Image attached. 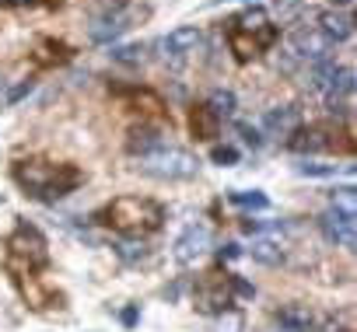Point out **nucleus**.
<instances>
[{"label": "nucleus", "mask_w": 357, "mask_h": 332, "mask_svg": "<svg viewBox=\"0 0 357 332\" xmlns=\"http://www.w3.org/2000/svg\"><path fill=\"white\" fill-rule=\"evenodd\" d=\"M298 11H301V8L294 4V0H277V18H280V22H291Z\"/></svg>", "instance_id": "nucleus-33"}, {"label": "nucleus", "mask_w": 357, "mask_h": 332, "mask_svg": "<svg viewBox=\"0 0 357 332\" xmlns=\"http://www.w3.org/2000/svg\"><path fill=\"white\" fill-rule=\"evenodd\" d=\"M123 325H126V329L137 325V308H126V311H123Z\"/></svg>", "instance_id": "nucleus-37"}, {"label": "nucleus", "mask_w": 357, "mask_h": 332, "mask_svg": "<svg viewBox=\"0 0 357 332\" xmlns=\"http://www.w3.org/2000/svg\"><path fill=\"white\" fill-rule=\"evenodd\" d=\"M112 60L126 63V67H137V63H144V46L140 42L137 46H119V49H112Z\"/></svg>", "instance_id": "nucleus-28"}, {"label": "nucleus", "mask_w": 357, "mask_h": 332, "mask_svg": "<svg viewBox=\"0 0 357 332\" xmlns=\"http://www.w3.org/2000/svg\"><path fill=\"white\" fill-rule=\"evenodd\" d=\"M200 29L197 25H183V29H175V32H168V39H165V49L175 56V60H183L186 53H193L197 46H200Z\"/></svg>", "instance_id": "nucleus-16"}, {"label": "nucleus", "mask_w": 357, "mask_h": 332, "mask_svg": "<svg viewBox=\"0 0 357 332\" xmlns=\"http://www.w3.org/2000/svg\"><path fill=\"white\" fill-rule=\"evenodd\" d=\"M329 49H333V42H329L315 25H301V29H294V32H291V53H294L298 60L315 63V60H326V56H329Z\"/></svg>", "instance_id": "nucleus-11"}, {"label": "nucleus", "mask_w": 357, "mask_h": 332, "mask_svg": "<svg viewBox=\"0 0 357 332\" xmlns=\"http://www.w3.org/2000/svg\"><path fill=\"white\" fill-rule=\"evenodd\" d=\"M319 231H322V238L329 242V245H336V248H354L357 245V228H354V214H343V210H336V207H329L322 217H319Z\"/></svg>", "instance_id": "nucleus-9"}, {"label": "nucleus", "mask_w": 357, "mask_h": 332, "mask_svg": "<svg viewBox=\"0 0 357 332\" xmlns=\"http://www.w3.org/2000/svg\"><path fill=\"white\" fill-rule=\"evenodd\" d=\"M287 147L294 154H354V140L350 129H343L340 122H301L294 129V136L287 140Z\"/></svg>", "instance_id": "nucleus-4"}, {"label": "nucleus", "mask_w": 357, "mask_h": 332, "mask_svg": "<svg viewBox=\"0 0 357 332\" xmlns=\"http://www.w3.org/2000/svg\"><path fill=\"white\" fill-rule=\"evenodd\" d=\"M11 175L32 200H43V203H56L84 182V172L77 164H53V161H43V157L15 161Z\"/></svg>", "instance_id": "nucleus-1"}, {"label": "nucleus", "mask_w": 357, "mask_h": 332, "mask_svg": "<svg viewBox=\"0 0 357 332\" xmlns=\"http://www.w3.org/2000/svg\"><path fill=\"white\" fill-rule=\"evenodd\" d=\"M252 259L256 262H263V266H280L284 262V248L277 245V242H270V238H259V242H252Z\"/></svg>", "instance_id": "nucleus-23"}, {"label": "nucleus", "mask_w": 357, "mask_h": 332, "mask_svg": "<svg viewBox=\"0 0 357 332\" xmlns=\"http://www.w3.org/2000/svg\"><path fill=\"white\" fill-rule=\"evenodd\" d=\"M336 74H340V63H336L333 56H326V60H315V63H312V77H308V81H312L315 91H329V84H333Z\"/></svg>", "instance_id": "nucleus-22"}, {"label": "nucleus", "mask_w": 357, "mask_h": 332, "mask_svg": "<svg viewBox=\"0 0 357 332\" xmlns=\"http://www.w3.org/2000/svg\"><path fill=\"white\" fill-rule=\"evenodd\" d=\"M231 203H238L245 210H266L270 207L266 193H259V189H252V193H231Z\"/></svg>", "instance_id": "nucleus-27"}, {"label": "nucleus", "mask_w": 357, "mask_h": 332, "mask_svg": "<svg viewBox=\"0 0 357 332\" xmlns=\"http://www.w3.org/2000/svg\"><path fill=\"white\" fill-rule=\"evenodd\" d=\"M204 105H207L218 119H228V116L235 112V91H228V88H214L211 98H207Z\"/></svg>", "instance_id": "nucleus-24"}, {"label": "nucleus", "mask_w": 357, "mask_h": 332, "mask_svg": "<svg viewBox=\"0 0 357 332\" xmlns=\"http://www.w3.org/2000/svg\"><path fill=\"white\" fill-rule=\"evenodd\" d=\"M158 147H165V133H161L158 126H147V122H140V126H133V129L126 133V150H130L133 157L154 154Z\"/></svg>", "instance_id": "nucleus-14"}, {"label": "nucleus", "mask_w": 357, "mask_h": 332, "mask_svg": "<svg viewBox=\"0 0 357 332\" xmlns=\"http://www.w3.org/2000/svg\"><path fill=\"white\" fill-rule=\"evenodd\" d=\"M140 172L151 175V179H161V182H183V179H193L200 172V157L186 147H158L154 154H144L140 157Z\"/></svg>", "instance_id": "nucleus-5"}, {"label": "nucleus", "mask_w": 357, "mask_h": 332, "mask_svg": "<svg viewBox=\"0 0 357 332\" xmlns=\"http://www.w3.org/2000/svg\"><path fill=\"white\" fill-rule=\"evenodd\" d=\"M193 301H197V311H204V315L231 311V276L221 273V269L200 276L197 287H193Z\"/></svg>", "instance_id": "nucleus-6"}, {"label": "nucleus", "mask_w": 357, "mask_h": 332, "mask_svg": "<svg viewBox=\"0 0 357 332\" xmlns=\"http://www.w3.org/2000/svg\"><path fill=\"white\" fill-rule=\"evenodd\" d=\"M354 0H333V8H350Z\"/></svg>", "instance_id": "nucleus-39"}, {"label": "nucleus", "mask_w": 357, "mask_h": 332, "mask_svg": "<svg viewBox=\"0 0 357 332\" xmlns=\"http://www.w3.org/2000/svg\"><path fill=\"white\" fill-rule=\"evenodd\" d=\"M298 126H301V112H298V105H277V109H270V112L263 116V129H266L270 136L284 140V143L294 136Z\"/></svg>", "instance_id": "nucleus-12"}, {"label": "nucleus", "mask_w": 357, "mask_h": 332, "mask_svg": "<svg viewBox=\"0 0 357 332\" xmlns=\"http://www.w3.org/2000/svg\"><path fill=\"white\" fill-rule=\"evenodd\" d=\"M231 294H238V297L252 301V297H256V287H252L249 280H242V276H231Z\"/></svg>", "instance_id": "nucleus-31"}, {"label": "nucleus", "mask_w": 357, "mask_h": 332, "mask_svg": "<svg viewBox=\"0 0 357 332\" xmlns=\"http://www.w3.org/2000/svg\"><path fill=\"white\" fill-rule=\"evenodd\" d=\"M340 164H319V161H301L298 164V172L301 175H315V179H326V175H336Z\"/></svg>", "instance_id": "nucleus-29"}, {"label": "nucleus", "mask_w": 357, "mask_h": 332, "mask_svg": "<svg viewBox=\"0 0 357 332\" xmlns=\"http://www.w3.org/2000/svg\"><path fill=\"white\" fill-rule=\"evenodd\" d=\"M238 133H242V140H245L249 147H259V143H263L259 129H252V126H238Z\"/></svg>", "instance_id": "nucleus-35"}, {"label": "nucleus", "mask_w": 357, "mask_h": 332, "mask_svg": "<svg viewBox=\"0 0 357 332\" xmlns=\"http://www.w3.org/2000/svg\"><path fill=\"white\" fill-rule=\"evenodd\" d=\"M190 129H193L197 140H214V136H221V119H218L207 105H193V112H190Z\"/></svg>", "instance_id": "nucleus-18"}, {"label": "nucleus", "mask_w": 357, "mask_h": 332, "mask_svg": "<svg viewBox=\"0 0 357 332\" xmlns=\"http://www.w3.org/2000/svg\"><path fill=\"white\" fill-rule=\"evenodd\" d=\"M133 22H137V15H133L130 8H109V11H98V15L88 22V39L98 42V46H105V42L119 39L126 29H133Z\"/></svg>", "instance_id": "nucleus-7"}, {"label": "nucleus", "mask_w": 357, "mask_h": 332, "mask_svg": "<svg viewBox=\"0 0 357 332\" xmlns=\"http://www.w3.org/2000/svg\"><path fill=\"white\" fill-rule=\"evenodd\" d=\"M273 332H291V329H284V325H277V329H273Z\"/></svg>", "instance_id": "nucleus-40"}, {"label": "nucleus", "mask_w": 357, "mask_h": 332, "mask_svg": "<svg viewBox=\"0 0 357 332\" xmlns=\"http://www.w3.org/2000/svg\"><path fill=\"white\" fill-rule=\"evenodd\" d=\"M0 88H4V81H0ZM0 102H4V98H0Z\"/></svg>", "instance_id": "nucleus-42"}, {"label": "nucleus", "mask_w": 357, "mask_h": 332, "mask_svg": "<svg viewBox=\"0 0 357 332\" xmlns=\"http://www.w3.org/2000/svg\"><path fill=\"white\" fill-rule=\"evenodd\" d=\"M98 224L112 228L123 238H144V235L161 231L165 207L158 200H147V196H116L112 203H105L98 210Z\"/></svg>", "instance_id": "nucleus-2"}, {"label": "nucleus", "mask_w": 357, "mask_h": 332, "mask_svg": "<svg viewBox=\"0 0 357 332\" xmlns=\"http://www.w3.org/2000/svg\"><path fill=\"white\" fill-rule=\"evenodd\" d=\"M270 25L273 22H270L266 8H249V11H242V15L231 18V29H238V32H266Z\"/></svg>", "instance_id": "nucleus-20"}, {"label": "nucleus", "mask_w": 357, "mask_h": 332, "mask_svg": "<svg viewBox=\"0 0 357 332\" xmlns=\"http://www.w3.org/2000/svg\"><path fill=\"white\" fill-rule=\"evenodd\" d=\"M207 252H211V228H207L204 221L190 224L183 235H178V242H175V262H178V266H193V262L204 259Z\"/></svg>", "instance_id": "nucleus-10"}, {"label": "nucleus", "mask_w": 357, "mask_h": 332, "mask_svg": "<svg viewBox=\"0 0 357 332\" xmlns=\"http://www.w3.org/2000/svg\"><path fill=\"white\" fill-rule=\"evenodd\" d=\"M4 8H36V4H46V8H60L63 0H0Z\"/></svg>", "instance_id": "nucleus-32"}, {"label": "nucleus", "mask_w": 357, "mask_h": 332, "mask_svg": "<svg viewBox=\"0 0 357 332\" xmlns=\"http://www.w3.org/2000/svg\"><path fill=\"white\" fill-rule=\"evenodd\" d=\"M123 4H126V0H105V11L109 8H123Z\"/></svg>", "instance_id": "nucleus-38"}, {"label": "nucleus", "mask_w": 357, "mask_h": 332, "mask_svg": "<svg viewBox=\"0 0 357 332\" xmlns=\"http://www.w3.org/2000/svg\"><path fill=\"white\" fill-rule=\"evenodd\" d=\"M70 56H74V49L67 42H60V39H39L36 42V63L39 67H60Z\"/></svg>", "instance_id": "nucleus-17"}, {"label": "nucleus", "mask_w": 357, "mask_h": 332, "mask_svg": "<svg viewBox=\"0 0 357 332\" xmlns=\"http://www.w3.org/2000/svg\"><path fill=\"white\" fill-rule=\"evenodd\" d=\"M315 29L329 42H347L354 35V18L350 15H340V11H319L315 15Z\"/></svg>", "instance_id": "nucleus-15"}, {"label": "nucleus", "mask_w": 357, "mask_h": 332, "mask_svg": "<svg viewBox=\"0 0 357 332\" xmlns=\"http://www.w3.org/2000/svg\"><path fill=\"white\" fill-rule=\"evenodd\" d=\"M211 161L221 164V168H231V164H238V147H228V143L225 147H214L211 150Z\"/></svg>", "instance_id": "nucleus-30"}, {"label": "nucleus", "mask_w": 357, "mask_h": 332, "mask_svg": "<svg viewBox=\"0 0 357 332\" xmlns=\"http://www.w3.org/2000/svg\"><path fill=\"white\" fill-rule=\"evenodd\" d=\"M116 255L123 262H137V259H144V242L140 238H119L116 242Z\"/></svg>", "instance_id": "nucleus-26"}, {"label": "nucleus", "mask_w": 357, "mask_h": 332, "mask_svg": "<svg viewBox=\"0 0 357 332\" xmlns=\"http://www.w3.org/2000/svg\"><path fill=\"white\" fill-rule=\"evenodd\" d=\"M277 35H280L277 25H270L266 32H238V29H228V49H231V56H235L238 63H249V60H256L263 49H270V46L277 42Z\"/></svg>", "instance_id": "nucleus-8"}, {"label": "nucleus", "mask_w": 357, "mask_h": 332, "mask_svg": "<svg viewBox=\"0 0 357 332\" xmlns=\"http://www.w3.org/2000/svg\"><path fill=\"white\" fill-rule=\"evenodd\" d=\"M29 91H32V81H22V84H18V88H15V91H11V95L4 98V102H8V105H15V102H22V98H25Z\"/></svg>", "instance_id": "nucleus-34"}, {"label": "nucleus", "mask_w": 357, "mask_h": 332, "mask_svg": "<svg viewBox=\"0 0 357 332\" xmlns=\"http://www.w3.org/2000/svg\"><path fill=\"white\" fill-rule=\"evenodd\" d=\"M8 266H11L15 276L39 273V269L50 266V242H46V235L36 224L22 221L11 231V238H8Z\"/></svg>", "instance_id": "nucleus-3"}, {"label": "nucleus", "mask_w": 357, "mask_h": 332, "mask_svg": "<svg viewBox=\"0 0 357 332\" xmlns=\"http://www.w3.org/2000/svg\"><path fill=\"white\" fill-rule=\"evenodd\" d=\"M238 255H242V252H238V245H225V248L218 252V259H221V262H231V259H238Z\"/></svg>", "instance_id": "nucleus-36"}, {"label": "nucleus", "mask_w": 357, "mask_h": 332, "mask_svg": "<svg viewBox=\"0 0 357 332\" xmlns=\"http://www.w3.org/2000/svg\"><path fill=\"white\" fill-rule=\"evenodd\" d=\"M211 4H225V0H211Z\"/></svg>", "instance_id": "nucleus-41"}, {"label": "nucleus", "mask_w": 357, "mask_h": 332, "mask_svg": "<svg viewBox=\"0 0 357 332\" xmlns=\"http://www.w3.org/2000/svg\"><path fill=\"white\" fill-rule=\"evenodd\" d=\"M119 95H126L137 109H144V112H154V116H161L165 112V102H161V95H154L151 88H119Z\"/></svg>", "instance_id": "nucleus-21"}, {"label": "nucleus", "mask_w": 357, "mask_h": 332, "mask_svg": "<svg viewBox=\"0 0 357 332\" xmlns=\"http://www.w3.org/2000/svg\"><path fill=\"white\" fill-rule=\"evenodd\" d=\"M277 325H284L291 332H312V311L305 304H287L277 311Z\"/></svg>", "instance_id": "nucleus-19"}, {"label": "nucleus", "mask_w": 357, "mask_h": 332, "mask_svg": "<svg viewBox=\"0 0 357 332\" xmlns=\"http://www.w3.org/2000/svg\"><path fill=\"white\" fill-rule=\"evenodd\" d=\"M350 95H354V70L340 67V74L333 77V84L326 91V109L333 116H350Z\"/></svg>", "instance_id": "nucleus-13"}, {"label": "nucleus", "mask_w": 357, "mask_h": 332, "mask_svg": "<svg viewBox=\"0 0 357 332\" xmlns=\"http://www.w3.org/2000/svg\"><path fill=\"white\" fill-rule=\"evenodd\" d=\"M354 203H357V196H354V186L329 189V207H336V210H343V214H354Z\"/></svg>", "instance_id": "nucleus-25"}]
</instances>
